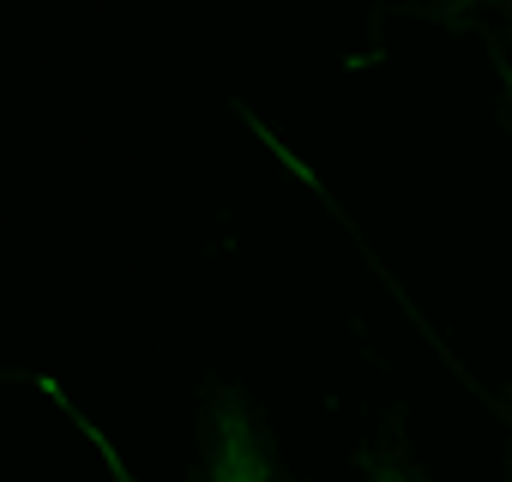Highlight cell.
<instances>
[{
  "instance_id": "6da1fadb",
  "label": "cell",
  "mask_w": 512,
  "mask_h": 482,
  "mask_svg": "<svg viewBox=\"0 0 512 482\" xmlns=\"http://www.w3.org/2000/svg\"><path fill=\"white\" fill-rule=\"evenodd\" d=\"M91 440H97V452H103V464H109V482H133V470L115 458V446L91 428ZM205 482H278V464H272V446H266V434L253 428V416L235 404V398H223L217 404V416H211V458H205Z\"/></svg>"
},
{
  "instance_id": "7a4b0ae2",
  "label": "cell",
  "mask_w": 512,
  "mask_h": 482,
  "mask_svg": "<svg viewBox=\"0 0 512 482\" xmlns=\"http://www.w3.org/2000/svg\"><path fill=\"white\" fill-rule=\"evenodd\" d=\"M446 13L470 31H482V49L494 55L500 79H506V103H512V0H446Z\"/></svg>"
},
{
  "instance_id": "3957f363",
  "label": "cell",
  "mask_w": 512,
  "mask_h": 482,
  "mask_svg": "<svg viewBox=\"0 0 512 482\" xmlns=\"http://www.w3.org/2000/svg\"><path fill=\"white\" fill-rule=\"evenodd\" d=\"M368 482H428V476H422L404 452H374V458H368Z\"/></svg>"
}]
</instances>
